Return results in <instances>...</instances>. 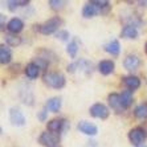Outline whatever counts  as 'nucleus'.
I'll use <instances>...</instances> for the list:
<instances>
[{"label":"nucleus","mask_w":147,"mask_h":147,"mask_svg":"<svg viewBox=\"0 0 147 147\" xmlns=\"http://www.w3.org/2000/svg\"><path fill=\"white\" fill-rule=\"evenodd\" d=\"M110 9V3L106 0H93L86 3L82 8V17L84 19H92L97 15H105Z\"/></svg>","instance_id":"1"},{"label":"nucleus","mask_w":147,"mask_h":147,"mask_svg":"<svg viewBox=\"0 0 147 147\" xmlns=\"http://www.w3.org/2000/svg\"><path fill=\"white\" fill-rule=\"evenodd\" d=\"M42 81L45 85L53 89H62L66 84V80L64 74L60 72H47L42 76Z\"/></svg>","instance_id":"2"},{"label":"nucleus","mask_w":147,"mask_h":147,"mask_svg":"<svg viewBox=\"0 0 147 147\" xmlns=\"http://www.w3.org/2000/svg\"><path fill=\"white\" fill-rule=\"evenodd\" d=\"M62 20L58 16L52 17L48 21H45L44 24L38 25V32L41 34H52V33H57L60 29L58 28L61 27Z\"/></svg>","instance_id":"3"},{"label":"nucleus","mask_w":147,"mask_h":147,"mask_svg":"<svg viewBox=\"0 0 147 147\" xmlns=\"http://www.w3.org/2000/svg\"><path fill=\"white\" fill-rule=\"evenodd\" d=\"M92 69H93L92 62H89L88 60H84V58H80L77 61L69 64L66 70H68L69 73L81 72V73H85V74H89V73H92Z\"/></svg>","instance_id":"4"},{"label":"nucleus","mask_w":147,"mask_h":147,"mask_svg":"<svg viewBox=\"0 0 147 147\" xmlns=\"http://www.w3.org/2000/svg\"><path fill=\"white\" fill-rule=\"evenodd\" d=\"M38 142L44 147H61L58 134H53V133H51V131L41 133L40 138H38Z\"/></svg>","instance_id":"5"},{"label":"nucleus","mask_w":147,"mask_h":147,"mask_svg":"<svg viewBox=\"0 0 147 147\" xmlns=\"http://www.w3.org/2000/svg\"><path fill=\"white\" fill-rule=\"evenodd\" d=\"M144 138H146V133L142 127H134L129 131V139H130L131 144L135 147L142 146Z\"/></svg>","instance_id":"6"},{"label":"nucleus","mask_w":147,"mask_h":147,"mask_svg":"<svg viewBox=\"0 0 147 147\" xmlns=\"http://www.w3.org/2000/svg\"><path fill=\"white\" fill-rule=\"evenodd\" d=\"M9 121L13 126H24L25 122H27L23 111L17 107H11L9 109Z\"/></svg>","instance_id":"7"},{"label":"nucleus","mask_w":147,"mask_h":147,"mask_svg":"<svg viewBox=\"0 0 147 147\" xmlns=\"http://www.w3.org/2000/svg\"><path fill=\"white\" fill-rule=\"evenodd\" d=\"M90 115L94 117V118H99V119H106L109 117L110 111L103 103H94L92 107H90Z\"/></svg>","instance_id":"8"},{"label":"nucleus","mask_w":147,"mask_h":147,"mask_svg":"<svg viewBox=\"0 0 147 147\" xmlns=\"http://www.w3.org/2000/svg\"><path fill=\"white\" fill-rule=\"evenodd\" d=\"M77 129H78L80 133L85 134V135H89V137H94V135L98 134V127L94 123H90L88 121H81L77 125Z\"/></svg>","instance_id":"9"},{"label":"nucleus","mask_w":147,"mask_h":147,"mask_svg":"<svg viewBox=\"0 0 147 147\" xmlns=\"http://www.w3.org/2000/svg\"><path fill=\"white\" fill-rule=\"evenodd\" d=\"M140 65V60L137 55H129L123 60V66L129 72H135Z\"/></svg>","instance_id":"10"},{"label":"nucleus","mask_w":147,"mask_h":147,"mask_svg":"<svg viewBox=\"0 0 147 147\" xmlns=\"http://www.w3.org/2000/svg\"><path fill=\"white\" fill-rule=\"evenodd\" d=\"M107 101H109L110 107H111L114 111H117V113H121V111L125 110V107H123V105H122V101H121V94H118V93H111V94H109Z\"/></svg>","instance_id":"11"},{"label":"nucleus","mask_w":147,"mask_h":147,"mask_svg":"<svg viewBox=\"0 0 147 147\" xmlns=\"http://www.w3.org/2000/svg\"><path fill=\"white\" fill-rule=\"evenodd\" d=\"M23 28H24V23H23V20L19 19V17L11 19V20L8 21V24H7L8 32H11L12 34H17L19 32L23 31Z\"/></svg>","instance_id":"12"},{"label":"nucleus","mask_w":147,"mask_h":147,"mask_svg":"<svg viewBox=\"0 0 147 147\" xmlns=\"http://www.w3.org/2000/svg\"><path fill=\"white\" fill-rule=\"evenodd\" d=\"M66 125V121L65 119H61V118H56V119H52L48 122V125H47V127H48V131H51V133L53 134H58L61 133L62 129H64V126Z\"/></svg>","instance_id":"13"},{"label":"nucleus","mask_w":147,"mask_h":147,"mask_svg":"<svg viewBox=\"0 0 147 147\" xmlns=\"http://www.w3.org/2000/svg\"><path fill=\"white\" fill-rule=\"evenodd\" d=\"M114 69H115V65H114V62L111 60H102V61L98 64V70L101 74L103 76H109L114 72Z\"/></svg>","instance_id":"14"},{"label":"nucleus","mask_w":147,"mask_h":147,"mask_svg":"<svg viewBox=\"0 0 147 147\" xmlns=\"http://www.w3.org/2000/svg\"><path fill=\"white\" fill-rule=\"evenodd\" d=\"M123 81V85L126 86L129 90H137L138 88L140 86V80L138 78L137 76H126V77H123L122 78Z\"/></svg>","instance_id":"15"},{"label":"nucleus","mask_w":147,"mask_h":147,"mask_svg":"<svg viewBox=\"0 0 147 147\" xmlns=\"http://www.w3.org/2000/svg\"><path fill=\"white\" fill-rule=\"evenodd\" d=\"M61 105H62V101L60 97H53V98L48 99V102L45 105V109L51 111V113H58L60 109H61Z\"/></svg>","instance_id":"16"},{"label":"nucleus","mask_w":147,"mask_h":147,"mask_svg":"<svg viewBox=\"0 0 147 147\" xmlns=\"http://www.w3.org/2000/svg\"><path fill=\"white\" fill-rule=\"evenodd\" d=\"M121 37L122 38H137L138 37V29L135 25L127 24L123 27L122 32H121Z\"/></svg>","instance_id":"17"},{"label":"nucleus","mask_w":147,"mask_h":147,"mask_svg":"<svg viewBox=\"0 0 147 147\" xmlns=\"http://www.w3.org/2000/svg\"><path fill=\"white\" fill-rule=\"evenodd\" d=\"M24 73L29 80H34L37 78V76L40 74V68L37 66V64H34V62H29L24 69Z\"/></svg>","instance_id":"18"},{"label":"nucleus","mask_w":147,"mask_h":147,"mask_svg":"<svg viewBox=\"0 0 147 147\" xmlns=\"http://www.w3.org/2000/svg\"><path fill=\"white\" fill-rule=\"evenodd\" d=\"M11 60H12V53H11V49L8 48L7 45L1 44L0 45V62L5 65V64H9Z\"/></svg>","instance_id":"19"},{"label":"nucleus","mask_w":147,"mask_h":147,"mask_svg":"<svg viewBox=\"0 0 147 147\" xmlns=\"http://www.w3.org/2000/svg\"><path fill=\"white\" fill-rule=\"evenodd\" d=\"M105 51L111 56H118L121 52V44L118 40H111L105 45Z\"/></svg>","instance_id":"20"},{"label":"nucleus","mask_w":147,"mask_h":147,"mask_svg":"<svg viewBox=\"0 0 147 147\" xmlns=\"http://www.w3.org/2000/svg\"><path fill=\"white\" fill-rule=\"evenodd\" d=\"M121 101H122V105L125 109H127V107L131 106V103H133V90H125V92H122V94H121Z\"/></svg>","instance_id":"21"},{"label":"nucleus","mask_w":147,"mask_h":147,"mask_svg":"<svg viewBox=\"0 0 147 147\" xmlns=\"http://www.w3.org/2000/svg\"><path fill=\"white\" fill-rule=\"evenodd\" d=\"M29 1L28 0H8L7 1V5H8V9L11 12H15L19 7H27Z\"/></svg>","instance_id":"22"},{"label":"nucleus","mask_w":147,"mask_h":147,"mask_svg":"<svg viewBox=\"0 0 147 147\" xmlns=\"http://www.w3.org/2000/svg\"><path fill=\"white\" fill-rule=\"evenodd\" d=\"M134 115L137 117L138 119H146L147 118V102L138 105L134 109Z\"/></svg>","instance_id":"23"},{"label":"nucleus","mask_w":147,"mask_h":147,"mask_svg":"<svg viewBox=\"0 0 147 147\" xmlns=\"http://www.w3.org/2000/svg\"><path fill=\"white\" fill-rule=\"evenodd\" d=\"M78 48H80L78 41L74 38V40H72L68 44V47H66V52H68V55L72 58H76L77 57V53H78Z\"/></svg>","instance_id":"24"},{"label":"nucleus","mask_w":147,"mask_h":147,"mask_svg":"<svg viewBox=\"0 0 147 147\" xmlns=\"http://www.w3.org/2000/svg\"><path fill=\"white\" fill-rule=\"evenodd\" d=\"M5 41H7V45H9V47H17L21 44V37H19L16 34H7Z\"/></svg>","instance_id":"25"},{"label":"nucleus","mask_w":147,"mask_h":147,"mask_svg":"<svg viewBox=\"0 0 147 147\" xmlns=\"http://www.w3.org/2000/svg\"><path fill=\"white\" fill-rule=\"evenodd\" d=\"M66 4V1L64 0H49V5L53 11H60L64 8V5Z\"/></svg>","instance_id":"26"},{"label":"nucleus","mask_w":147,"mask_h":147,"mask_svg":"<svg viewBox=\"0 0 147 147\" xmlns=\"http://www.w3.org/2000/svg\"><path fill=\"white\" fill-rule=\"evenodd\" d=\"M56 37L61 41H66V40H69V32L65 31V29H60V31L56 33Z\"/></svg>","instance_id":"27"},{"label":"nucleus","mask_w":147,"mask_h":147,"mask_svg":"<svg viewBox=\"0 0 147 147\" xmlns=\"http://www.w3.org/2000/svg\"><path fill=\"white\" fill-rule=\"evenodd\" d=\"M33 62L34 64H37V66L40 69H45L47 66H48V61H47L45 58H36Z\"/></svg>","instance_id":"28"},{"label":"nucleus","mask_w":147,"mask_h":147,"mask_svg":"<svg viewBox=\"0 0 147 147\" xmlns=\"http://www.w3.org/2000/svg\"><path fill=\"white\" fill-rule=\"evenodd\" d=\"M47 115H48V110H47V109H42L40 113H38L37 118L41 121V122H45V121H47V118H48Z\"/></svg>","instance_id":"29"},{"label":"nucleus","mask_w":147,"mask_h":147,"mask_svg":"<svg viewBox=\"0 0 147 147\" xmlns=\"http://www.w3.org/2000/svg\"><path fill=\"white\" fill-rule=\"evenodd\" d=\"M144 48H146V55H147V42H146V47H144Z\"/></svg>","instance_id":"30"},{"label":"nucleus","mask_w":147,"mask_h":147,"mask_svg":"<svg viewBox=\"0 0 147 147\" xmlns=\"http://www.w3.org/2000/svg\"><path fill=\"white\" fill-rule=\"evenodd\" d=\"M139 147H147V146H144V144H142V146H139Z\"/></svg>","instance_id":"31"}]
</instances>
